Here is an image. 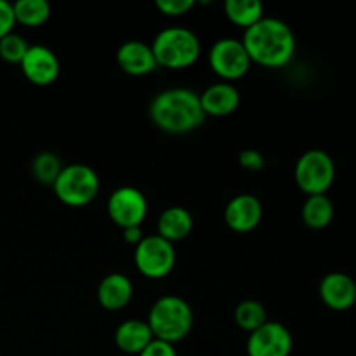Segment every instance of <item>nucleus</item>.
I'll use <instances>...</instances> for the list:
<instances>
[{
  "label": "nucleus",
  "mask_w": 356,
  "mask_h": 356,
  "mask_svg": "<svg viewBox=\"0 0 356 356\" xmlns=\"http://www.w3.org/2000/svg\"><path fill=\"white\" fill-rule=\"evenodd\" d=\"M242 44L250 61L264 68H284L296 54V35L285 21L266 17L247 28Z\"/></svg>",
  "instance_id": "nucleus-1"
},
{
  "label": "nucleus",
  "mask_w": 356,
  "mask_h": 356,
  "mask_svg": "<svg viewBox=\"0 0 356 356\" xmlns=\"http://www.w3.org/2000/svg\"><path fill=\"white\" fill-rule=\"evenodd\" d=\"M149 118L167 134L183 136L197 131L205 122L200 94L186 87H174L156 94L149 103Z\"/></svg>",
  "instance_id": "nucleus-2"
},
{
  "label": "nucleus",
  "mask_w": 356,
  "mask_h": 356,
  "mask_svg": "<svg viewBox=\"0 0 356 356\" xmlns=\"http://www.w3.org/2000/svg\"><path fill=\"white\" fill-rule=\"evenodd\" d=\"M193 309L179 296L156 299L148 313V325L155 339L176 344L188 337L193 329Z\"/></svg>",
  "instance_id": "nucleus-3"
},
{
  "label": "nucleus",
  "mask_w": 356,
  "mask_h": 356,
  "mask_svg": "<svg viewBox=\"0 0 356 356\" xmlns=\"http://www.w3.org/2000/svg\"><path fill=\"white\" fill-rule=\"evenodd\" d=\"M156 65L169 70H184L198 61L202 52L200 40L184 26H170L160 31L152 42Z\"/></svg>",
  "instance_id": "nucleus-4"
},
{
  "label": "nucleus",
  "mask_w": 356,
  "mask_h": 356,
  "mask_svg": "<svg viewBox=\"0 0 356 356\" xmlns=\"http://www.w3.org/2000/svg\"><path fill=\"white\" fill-rule=\"evenodd\" d=\"M99 176L86 163H72L63 167L61 174L52 184L56 197L68 207H86L99 193Z\"/></svg>",
  "instance_id": "nucleus-5"
},
{
  "label": "nucleus",
  "mask_w": 356,
  "mask_h": 356,
  "mask_svg": "<svg viewBox=\"0 0 356 356\" xmlns=\"http://www.w3.org/2000/svg\"><path fill=\"white\" fill-rule=\"evenodd\" d=\"M296 184L308 197L325 195L336 179V163L323 149H309L299 156L294 169Z\"/></svg>",
  "instance_id": "nucleus-6"
},
{
  "label": "nucleus",
  "mask_w": 356,
  "mask_h": 356,
  "mask_svg": "<svg viewBox=\"0 0 356 356\" xmlns=\"http://www.w3.org/2000/svg\"><path fill=\"white\" fill-rule=\"evenodd\" d=\"M134 263L143 277L152 278V280L169 277L176 266L174 243L167 242L159 235L145 236L136 245Z\"/></svg>",
  "instance_id": "nucleus-7"
},
{
  "label": "nucleus",
  "mask_w": 356,
  "mask_h": 356,
  "mask_svg": "<svg viewBox=\"0 0 356 356\" xmlns=\"http://www.w3.org/2000/svg\"><path fill=\"white\" fill-rule=\"evenodd\" d=\"M209 65H211L212 72L219 79H222V82L232 83L233 80H240L249 73L252 61H250L242 40L226 37L214 42L209 51Z\"/></svg>",
  "instance_id": "nucleus-8"
},
{
  "label": "nucleus",
  "mask_w": 356,
  "mask_h": 356,
  "mask_svg": "<svg viewBox=\"0 0 356 356\" xmlns=\"http://www.w3.org/2000/svg\"><path fill=\"white\" fill-rule=\"evenodd\" d=\"M148 214V200L134 186L117 188L108 198V216L118 228L141 226Z\"/></svg>",
  "instance_id": "nucleus-9"
},
{
  "label": "nucleus",
  "mask_w": 356,
  "mask_h": 356,
  "mask_svg": "<svg viewBox=\"0 0 356 356\" xmlns=\"http://www.w3.org/2000/svg\"><path fill=\"white\" fill-rule=\"evenodd\" d=\"M294 348L291 330L268 320L263 327L249 334L247 356H291Z\"/></svg>",
  "instance_id": "nucleus-10"
},
{
  "label": "nucleus",
  "mask_w": 356,
  "mask_h": 356,
  "mask_svg": "<svg viewBox=\"0 0 356 356\" xmlns=\"http://www.w3.org/2000/svg\"><path fill=\"white\" fill-rule=\"evenodd\" d=\"M19 66L23 75L38 87H47L54 83L61 70L58 56L45 45H30Z\"/></svg>",
  "instance_id": "nucleus-11"
},
{
  "label": "nucleus",
  "mask_w": 356,
  "mask_h": 356,
  "mask_svg": "<svg viewBox=\"0 0 356 356\" xmlns=\"http://www.w3.org/2000/svg\"><path fill=\"white\" fill-rule=\"evenodd\" d=\"M225 221L235 233L252 232L263 221V204L254 195H236L226 205Z\"/></svg>",
  "instance_id": "nucleus-12"
},
{
  "label": "nucleus",
  "mask_w": 356,
  "mask_h": 356,
  "mask_svg": "<svg viewBox=\"0 0 356 356\" xmlns=\"http://www.w3.org/2000/svg\"><path fill=\"white\" fill-rule=\"evenodd\" d=\"M318 291L323 305L332 312H348L356 305V282L341 271L325 275Z\"/></svg>",
  "instance_id": "nucleus-13"
},
{
  "label": "nucleus",
  "mask_w": 356,
  "mask_h": 356,
  "mask_svg": "<svg viewBox=\"0 0 356 356\" xmlns=\"http://www.w3.org/2000/svg\"><path fill=\"white\" fill-rule=\"evenodd\" d=\"M117 65L127 75L145 76L156 70V59L152 45L143 40H127L118 47Z\"/></svg>",
  "instance_id": "nucleus-14"
},
{
  "label": "nucleus",
  "mask_w": 356,
  "mask_h": 356,
  "mask_svg": "<svg viewBox=\"0 0 356 356\" xmlns=\"http://www.w3.org/2000/svg\"><path fill=\"white\" fill-rule=\"evenodd\" d=\"M205 117H228L240 106V92L233 83L218 82L200 94Z\"/></svg>",
  "instance_id": "nucleus-15"
},
{
  "label": "nucleus",
  "mask_w": 356,
  "mask_h": 356,
  "mask_svg": "<svg viewBox=\"0 0 356 356\" xmlns=\"http://www.w3.org/2000/svg\"><path fill=\"white\" fill-rule=\"evenodd\" d=\"M134 287L131 278L122 273H110L97 287V301L106 312H120L131 302Z\"/></svg>",
  "instance_id": "nucleus-16"
},
{
  "label": "nucleus",
  "mask_w": 356,
  "mask_h": 356,
  "mask_svg": "<svg viewBox=\"0 0 356 356\" xmlns=\"http://www.w3.org/2000/svg\"><path fill=\"white\" fill-rule=\"evenodd\" d=\"M155 339L146 320H127L115 330V344L122 353L139 355Z\"/></svg>",
  "instance_id": "nucleus-17"
},
{
  "label": "nucleus",
  "mask_w": 356,
  "mask_h": 356,
  "mask_svg": "<svg viewBox=\"0 0 356 356\" xmlns=\"http://www.w3.org/2000/svg\"><path fill=\"white\" fill-rule=\"evenodd\" d=\"M156 228H159L156 235L162 236L167 242H181L193 232V216L188 209L174 205L160 214Z\"/></svg>",
  "instance_id": "nucleus-18"
},
{
  "label": "nucleus",
  "mask_w": 356,
  "mask_h": 356,
  "mask_svg": "<svg viewBox=\"0 0 356 356\" xmlns=\"http://www.w3.org/2000/svg\"><path fill=\"white\" fill-rule=\"evenodd\" d=\"M302 222L312 229H323L332 222L334 204L327 195H313L302 205Z\"/></svg>",
  "instance_id": "nucleus-19"
},
{
  "label": "nucleus",
  "mask_w": 356,
  "mask_h": 356,
  "mask_svg": "<svg viewBox=\"0 0 356 356\" xmlns=\"http://www.w3.org/2000/svg\"><path fill=\"white\" fill-rule=\"evenodd\" d=\"M225 14L233 24L250 28L264 17V6L257 0H226Z\"/></svg>",
  "instance_id": "nucleus-20"
},
{
  "label": "nucleus",
  "mask_w": 356,
  "mask_h": 356,
  "mask_svg": "<svg viewBox=\"0 0 356 356\" xmlns=\"http://www.w3.org/2000/svg\"><path fill=\"white\" fill-rule=\"evenodd\" d=\"M13 9L16 23L24 26H42L51 17V3L47 0H17Z\"/></svg>",
  "instance_id": "nucleus-21"
},
{
  "label": "nucleus",
  "mask_w": 356,
  "mask_h": 356,
  "mask_svg": "<svg viewBox=\"0 0 356 356\" xmlns=\"http://www.w3.org/2000/svg\"><path fill=\"white\" fill-rule=\"evenodd\" d=\"M235 322L245 332H254L268 322V312L259 301L247 299L235 308Z\"/></svg>",
  "instance_id": "nucleus-22"
},
{
  "label": "nucleus",
  "mask_w": 356,
  "mask_h": 356,
  "mask_svg": "<svg viewBox=\"0 0 356 356\" xmlns=\"http://www.w3.org/2000/svg\"><path fill=\"white\" fill-rule=\"evenodd\" d=\"M63 170V163L56 153L42 152L31 162V174L44 186H52Z\"/></svg>",
  "instance_id": "nucleus-23"
},
{
  "label": "nucleus",
  "mask_w": 356,
  "mask_h": 356,
  "mask_svg": "<svg viewBox=\"0 0 356 356\" xmlns=\"http://www.w3.org/2000/svg\"><path fill=\"white\" fill-rule=\"evenodd\" d=\"M28 49H30V45H28L26 38L13 31L0 40V58L10 65H21Z\"/></svg>",
  "instance_id": "nucleus-24"
},
{
  "label": "nucleus",
  "mask_w": 356,
  "mask_h": 356,
  "mask_svg": "<svg viewBox=\"0 0 356 356\" xmlns=\"http://www.w3.org/2000/svg\"><path fill=\"white\" fill-rule=\"evenodd\" d=\"M156 9L170 17L184 16L195 7V0H156Z\"/></svg>",
  "instance_id": "nucleus-25"
},
{
  "label": "nucleus",
  "mask_w": 356,
  "mask_h": 356,
  "mask_svg": "<svg viewBox=\"0 0 356 356\" xmlns=\"http://www.w3.org/2000/svg\"><path fill=\"white\" fill-rule=\"evenodd\" d=\"M14 24H16V17H14L13 3L7 0H0V40L6 35L13 33Z\"/></svg>",
  "instance_id": "nucleus-26"
},
{
  "label": "nucleus",
  "mask_w": 356,
  "mask_h": 356,
  "mask_svg": "<svg viewBox=\"0 0 356 356\" xmlns=\"http://www.w3.org/2000/svg\"><path fill=\"white\" fill-rule=\"evenodd\" d=\"M240 165L245 170H250V172H257V170L264 169V156L263 153L257 152V149H243L238 156Z\"/></svg>",
  "instance_id": "nucleus-27"
},
{
  "label": "nucleus",
  "mask_w": 356,
  "mask_h": 356,
  "mask_svg": "<svg viewBox=\"0 0 356 356\" xmlns=\"http://www.w3.org/2000/svg\"><path fill=\"white\" fill-rule=\"evenodd\" d=\"M138 356H177V351L174 348V344L165 343V341L153 339Z\"/></svg>",
  "instance_id": "nucleus-28"
},
{
  "label": "nucleus",
  "mask_w": 356,
  "mask_h": 356,
  "mask_svg": "<svg viewBox=\"0 0 356 356\" xmlns=\"http://www.w3.org/2000/svg\"><path fill=\"white\" fill-rule=\"evenodd\" d=\"M122 232H124V240L127 243H131V245H138V243L145 238L141 226H132V228H125L122 229Z\"/></svg>",
  "instance_id": "nucleus-29"
}]
</instances>
